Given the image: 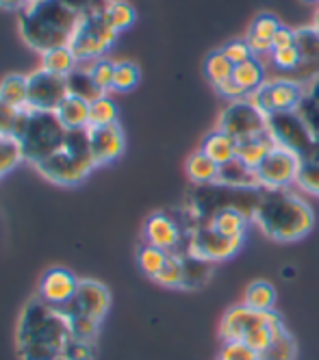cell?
Listing matches in <instances>:
<instances>
[{
    "label": "cell",
    "mask_w": 319,
    "mask_h": 360,
    "mask_svg": "<svg viewBox=\"0 0 319 360\" xmlns=\"http://www.w3.org/2000/svg\"><path fill=\"white\" fill-rule=\"evenodd\" d=\"M265 85H268V94H270L274 113L298 111L300 102L306 94V89L298 81L287 79V76H280V79H274V81H265Z\"/></svg>",
    "instance_id": "ac0fdd59"
},
{
    "label": "cell",
    "mask_w": 319,
    "mask_h": 360,
    "mask_svg": "<svg viewBox=\"0 0 319 360\" xmlns=\"http://www.w3.org/2000/svg\"><path fill=\"white\" fill-rule=\"evenodd\" d=\"M63 3H65L70 9H74L78 15H81V13L89 11V9H96V7L106 5V0H63Z\"/></svg>",
    "instance_id": "681fc988"
},
{
    "label": "cell",
    "mask_w": 319,
    "mask_h": 360,
    "mask_svg": "<svg viewBox=\"0 0 319 360\" xmlns=\"http://www.w3.org/2000/svg\"><path fill=\"white\" fill-rule=\"evenodd\" d=\"M168 256H170V252H165L161 248H154L150 243H142L137 250V265L150 280H154L158 276V271L163 269Z\"/></svg>",
    "instance_id": "1f68e13d"
},
{
    "label": "cell",
    "mask_w": 319,
    "mask_h": 360,
    "mask_svg": "<svg viewBox=\"0 0 319 360\" xmlns=\"http://www.w3.org/2000/svg\"><path fill=\"white\" fill-rule=\"evenodd\" d=\"M313 27L319 31V5H317V11H315V22H313Z\"/></svg>",
    "instance_id": "db71d44e"
},
{
    "label": "cell",
    "mask_w": 319,
    "mask_h": 360,
    "mask_svg": "<svg viewBox=\"0 0 319 360\" xmlns=\"http://www.w3.org/2000/svg\"><path fill=\"white\" fill-rule=\"evenodd\" d=\"M22 150L18 141L9 135H0V180L11 174L22 163Z\"/></svg>",
    "instance_id": "ab89813d"
},
{
    "label": "cell",
    "mask_w": 319,
    "mask_h": 360,
    "mask_svg": "<svg viewBox=\"0 0 319 360\" xmlns=\"http://www.w3.org/2000/svg\"><path fill=\"white\" fill-rule=\"evenodd\" d=\"M68 137L65 126L59 122L55 113L31 111L24 109L18 126L13 131V139L22 150V159L29 165H39L42 161L50 159Z\"/></svg>",
    "instance_id": "277c9868"
},
{
    "label": "cell",
    "mask_w": 319,
    "mask_h": 360,
    "mask_svg": "<svg viewBox=\"0 0 319 360\" xmlns=\"http://www.w3.org/2000/svg\"><path fill=\"white\" fill-rule=\"evenodd\" d=\"M268 133L276 146H282L291 152L300 154L302 159L311 157L317 146L308 131V126L304 124L298 111L272 113L268 117Z\"/></svg>",
    "instance_id": "30bf717a"
},
{
    "label": "cell",
    "mask_w": 319,
    "mask_h": 360,
    "mask_svg": "<svg viewBox=\"0 0 319 360\" xmlns=\"http://www.w3.org/2000/svg\"><path fill=\"white\" fill-rule=\"evenodd\" d=\"M184 172H187V178L194 185L206 187V185H218L220 178V165L213 163L204 152H194L192 157L184 163Z\"/></svg>",
    "instance_id": "cb8c5ba5"
},
{
    "label": "cell",
    "mask_w": 319,
    "mask_h": 360,
    "mask_svg": "<svg viewBox=\"0 0 319 360\" xmlns=\"http://www.w3.org/2000/svg\"><path fill=\"white\" fill-rule=\"evenodd\" d=\"M304 89H306V96H308L311 100H315L317 105H319V79H315L313 83H308Z\"/></svg>",
    "instance_id": "816d5d0a"
},
{
    "label": "cell",
    "mask_w": 319,
    "mask_h": 360,
    "mask_svg": "<svg viewBox=\"0 0 319 360\" xmlns=\"http://www.w3.org/2000/svg\"><path fill=\"white\" fill-rule=\"evenodd\" d=\"M311 157L319 161V146H315V150H313V154H311Z\"/></svg>",
    "instance_id": "11a10c76"
},
{
    "label": "cell",
    "mask_w": 319,
    "mask_h": 360,
    "mask_svg": "<svg viewBox=\"0 0 319 360\" xmlns=\"http://www.w3.org/2000/svg\"><path fill=\"white\" fill-rule=\"evenodd\" d=\"M65 81H68V91H70L72 96H78V98H83V100H87V102H94V100H98L100 96H104V94L96 87V83H94V79H92V74H89V65H87V63H78V65L65 76Z\"/></svg>",
    "instance_id": "d4e9b609"
},
{
    "label": "cell",
    "mask_w": 319,
    "mask_h": 360,
    "mask_svg": "<svg viewBox=\"0 0 319 360\" xmlns=\"http://www.w3.org/2000/svg\"><path fill=\"white\" fill-rule=\"evenodd\" d=\"M222 53L228 57V61H230L232 65L246 63V61H250V59L254 57L252 48H250V44H248L246 39H232V41H228V44L222 48Z\"/></svg>",
    "instance_id": "ee69618b"
},
{
    "label": "cell",
    "mask_w": 319,
    "mask_h": 360,
    "mask_svg": "<svg viewBox=\"0 0 319 360\" xmlns=\"http://www.w3.org/2000/svg\"><path fill=\"white\" fill-rule=\"evenodd\" d=\"M26 3H29V0H0V9L11 11V13H20L26 7Z\"/></svg>",
    "instance_id": "f907efd6"
},
{
    "label": "cell",
    "mask_w": 319,
    "mask_h": 360,
    "mask_svg": "<svg viewBox=\"0 0 319 360\" xmlns=\"http://www.w3.org/2000/svg\"><path fill=\"white\" fill-rule=\"evenodd\" d=\"M304 3H317L319 5V0H304Z\"/></svg>",
    "instance_id": "9f6ffc18"
},
{
    "label": "cell",
    "mask_w": 319,
    "mask_h": 360,
    "mask_svg": "<svg viewBox=\"0 0 319 360\" xmlns=\"http://www.w3.org/2000/svg\"><path fill=\"white\" fill-rule=\"evenodd\" d=\"M296 354H298V347H296L294 337L282 328L276 334L272 345L261 354V360H296Z\"/></svg>",
    "instance_id": "d590c367"
},
{
    "label": "cell",
    "mask_w": 319,
    "mask_h": 360,
    "mask_svg": "<svg viewBox=\"0 0 319 360\" xmlns=\"http://www.w3.org/2000/svg\"><path fill=\"white\" fill-rule=\"evenodd\" d=\"M55 115L65 126V131H87L89 128V102L70 94L59 105Z\"/></svg>",
    "instance_id": "ffe728a7"
},
{
    "label": "cell",
    "mask_w": 319,
    "mask_h": 360,
    "mask_svg": "<svg viewBox=\"0 0 319 360\" xmlns=\"http://www.w3.org/2000/svg\"><path fill=\"white\" fill-rule=\"evenodd\" d=\"M274 139L268 135H261L254 139H246V141H237V161H242L246 167H250L252 172H256L261 167V163L268 159V154L274 148Z\"/></svg>",
    "instance_id": "603a6c76"
},
{
    "label": "cell",
    "mask_w": 319,
    "mask_h": 360,
    "mask_svg": "<svg viewBox=\"0 0 319 360\" xmlns=\"http://www.w3.org/2000/svg\"><path fill=\"white\" fill-rule=\"evenodd\" d=\"M20 115H22L20 109H13L11 105H7L5 100H0V131H3L5 135L13 137V131L18 126Z\"/></svg>",
    "instance_id": "bcb514c9"
},
{
    "label": "cell",
    "mask_w": 319,
    "mask_h": 360,
    "mask_svg": "<svg viewBox=\"0 0 319 360\" xmlns=\"http://www.w3.org/2000/svg\"><path fill=\"white\" fill-rule=\"evenodd\" d=\"M0 100H5L13 109L24 111L26 100H29V81H26V74H7L0 81Z\"/></svg>",
    "instance_id": "484cf974"
},
{
    "label": "cell",
    "mask_w": 319,
    "mask_h": 360,
    "mask_svg": "<svg viewBox=\"0 0 319 360\" xmlns=\"http://www.w3.org/2000/svg\"><path fill=\"white\" fill-rule=\"evenodd\" d=\"M104 15H106V20H109V24H111V29L118 35L122 31L130 29L132 24H135V20H137V11L128 3V0H111V3H106Z\"/></svg>",
    "instance_id": "4dcf8cb0"
},
{
    "label": "cell",
    "mask_w": 319,
    "mask_h": 360,
    "mask_svg": "<svg viewBox=\"0 0 319 360\" xmlns=\"http://www.w3.org/2000/svg\"><path fill=\"white\" fill-rule=\"evenodd\" d=\"M182 267H184V282H182L184 291L204 287L208 278L213 276V263L196 259L192 254H182Z\"/></svg>",
    "instance_id": "f1b7e54d"
},
{
    "label": "cell",
    "mask_w": 319,
    "mask_h": 360,
    "mask_svg": "<svg viewBox=\"0 0 319 360\" xmlns=\"http://www.w3.org/2000/svg\"><path fill=\"white\" fill-rule=\"evenodd\" d=\"M98 354L96 341H83V339H74L70 337L65 349H63V360H94Z\"/></svg>",
    "instance_id": "7bdbcfd3"
},
{
    "label": "cell",
    "mask_w": 319,
    "mask_h": 360,
    "mask_svg": "<svg viewBox=\"0 0 319 360\" xmlns=\"http://www.w3.org/2000/svg\"><path fill=\"white\" fill-rule=\"evenodd\" d=\"M300 165H302L300 154L291 152L282 146H274L272 152L268 154V159L256 169L258 187L265 191L289 189L291 185H296Z\"/></svg>",
    "instance_id": "8fae6325"
},
{
    "label": "cell",
    "mask_w": 319,
    "mask_h": 360,
    "mask_svg": "<svg viewBox=\"0 0 319 360\" xmlns=\"http://www.w3.org/2000/svg\"><path fill=\"white\" fill-rule=\"evenodd\" d=\"M200 152H204L213 163H218L222 167V165L237 159V141L215 128V131L204 137V141L200 146Z\"/></svg>",
    "instance_id": "7402d4cb"
},
{
    "label": "cell",
    "mask_w": 319,
    "mask_h": 360,
    "mask_svg": "<svg viewBox=\"0 0 319 360\" xmlns=\"http://www.w3.org/2000/svg\"><path fill=\"white\" fill-rule=\"evenodd\" d=\"M70 337V323L61 308L48 306L35 295L24 304L15 323V356L18 360H61Z\"/></svg>",
    "instance_id": "6da1fadb"
},
{
    "label": "cell",
    "mask_w": 319,
    "mask_h": 360,
    "mask_svg": "<svg viewBox=\"0 0 319 360\" xmlns=\"http://www.w3.org/2000/svg\"><path fill=\"white\" fill-rule=\"evenodd\" d=\"M154 282H156V285H161L163 289H182V282H184L182 254L170 252L163 269L158 271V276L154 278Z\"/></svg>",
    "instance_id": "e575fe53"
},
{
    "label": "cell",
    "mask_w": 319,
    "mask_h": 360,
    "mask_svg": "<svg viewBox=\"0 0 319 360\" xmlns=\"http://www.w3.org/2000/svg\"><path fill=\"white\" fill-rule=\"evenodd\" d=\"M218 131L226 133L234 141L254 139L268 135V115H263L248 98L228 102V107L220 113Z\"/></svg>",
    "instance_id": "ba28073f"
},
{
    "label": "cell",
    "mask_w": 319,
    "mask_h": 360,
    "mask_svg": "<svg viewBox=\"0 0 319 360\" xmlns=\"http://www.w3.org/2000/svg\"><path fill=\"white\" fill-rule=\"evenodd\" d=\"M78 280L81 278H76L65 267H50L48 271H44L37 285V297L46 302L48 306L63 308L74 297L78 289Z\"/></svg>",
    "instance_id": "9a60e30c"
},
{
    "label": "cell",
    "mask_w": 319,
    "mask_h": 360,
    "mask_svg": "<svg viewBox=\"0 0 319 360\" xmlns=\"http://www.w3.org/2000/svg\"><path fill=\"white\" fill-rule=\"evenodd\" d=\"M29 3H33V0H29Z\"/></svg>",
    "instance_id": "91938a15"
},
{
    "label": "cell",
    "mask_w": 319,
    "mask_h": 360,
    "mask_svg": "<svg viewBox=\"0 0 319 360\" xmlns=\"http://www.w3.org/2000/svg\"><path fill=\"white\" fill-rule=\"evenodd\" d=\"M118 122V107L111 96H100L89 102V126H106Z\"/></svg>",
    "instance_id": "f35d334b"
},
{
    "label": "cell",
    "mask_w": 319,
    "mask_h": 360,
    "mask_svg": "<svg viewBox=\"0 0 319 360\" xmlns=\"http://www.w3.org/2000/svg\"><path fill=\"white\" fill-rule=\"evenodd\" d=\"M85 133L96 167H106L115 163L126 150V137L120 122L106 126H89Z\"/></svg>",
    "instance_id": "5bb4252c"
},
{
    "label": "cell",
    "mask_w": 319,
    "mask_h": 360,
    "mask_svg": "<svg viewBox=\"0 0 319 360\" xmlns=\"http://www.w3.org/2000/svg\"><path fill=\"white\" fill-rule=\"evenodd\" d=\"M208 226L224 237H246L248 213L237 207L220 209L208 217Z\"/></svg>",
    "instance_id": "44dd1931"
},
{
    "label": "cell",
    "mask_w": 319,
    "mask_h": 360,
    "mask_svg": "<svg viewBox=\"0 0 319 360\" xmlns=\"http://www.w3.org/2000/svg\"><path fill=\"white\" fill-rule=\"evenodd\" d=\"M218 185L226 187V189H237V191H256V189H261L258 180H256V172H252L250 167H246L242 161H237V159L220 167Z\"/></svg>",
    "instance_id": "d6986e66"
},
{
    "label": "cell",
    "mask_w": 319,
    "mask_h": 360,
    "mask_svg": "<svg viewBox=\"0 0 319 360\" xmlns=\"http://www.w3.org/2000/svg\"><path fill=\"white\" fill-rule=\"evenodd\" d=\"M0 135H5V133H3V131H0Z\"/></svg>",
    "instance_id": "6f0895ef"
},
{
    "label": "cell",
    "mask_w": 319,
    "mask_h": 360,
    "mask_svg": "<svg viewBox=\"0 0 319 360\" xmlns=\"http://www.w3.org/2000/svg\"><path fill=\"white\" fill-rule=\"evenodd\" d=\"M270 61L272 65L282 74V76H291L298 65H300V53L296 46H289V48H280V50H272L270 53Z\"/></svg>",
    "instance_id": "b9f144b4"
},
{
    "label": "cell",
    "mask_w": 319,
    "mask_h": 360,
    "mask_svg": "<svg viewBox=\"0 0 319 360\" xmlns=\"http://www.w3.org/2000/svg\"><path fill=\"white\" fill-rule=\"evenodd\" d=\"M182 241V230L174 217L168 213H152L144 224V243L161 248L165 252H176Z\"/></svg>",
    "instance_id": "e0dca14e"
},
{
    "label": "cell",
    "mask_w": 319,
    "mask_h": 360,
    "mask_svg": "<svg viewBox=\"0 0 319 360\" xmlns=\"http://www.w3.org/2000/svg\"><path fill=\"white\" fill-rule=\"evenodd\" d=\"M104 7L106 5L89 9L78 18L76 31L70 41V50L78 63H92L96 59H102L118 39V33L111 29L109 20L104 15Z\"/></svg>",
    "instance_id": "52a82bcc"
},
{
    "label": "cell",
    "mask_w": 319,
    "mask_h": 360,
    "mask_svg": "<svg viewBox=\"0 0 319 360\" xmlns=\"http://www.w3.org/2000/svg\"><path fill=\"white\" fill-rule=\"evenodd\" d=\"M106 3H111V0H106Z\"/></svg>",
    "instance_id": "680465c9"
},
{
    "label": "cell",
    "mask_w": 319,
    "mask_h": 360,
    "mask_svg": "<svg viewBox=\"0 0 319 360\" xmlns=\"http://www.w3.org/2000/svg\"><path fill=\"white\" fill-rule=\"evenodd\" d=\"M296 185L302 191L319 198V161L317 159H313V157L302 159V165H300V172H298Z\"/></svg>",
    "instance_id": "60d3db41"
},
{
    "label": "cell",
    "mask_w": 319,
    "mask_h": 360,
    "mask_svg": "<svg viewBox=\"0 0 319 360\" xmlns=\"http://www.w3.org/2000/svg\"><path fill=\"white\" fill-rule=\"evenodd\" d=\"M89 65V74L96 83V87L104 94L109 96L113 94V72H115V61H111L109 57H102V59H96Z\"/></svg>",
    "instance_id": "74e56055"
},
{
    "label": "cell",
    "mask_w": 319,
    "mask_h": 360,
    "mask_svg": "<svg viewBox=\"0 0 319 360\" xmlns=\"http://www.w3.org/2000/svg\"><path fill=\"white\" fill-rule=\"evenodd\" d=\"M250 217L265 237L280 243L304 239L315 226V213L311 204L289 189H261Z\"/></svg>",
    "instance_id": "7a4b0ae2"
},
{
    "label": "cell",
    "mask_w": 319,
    "mask_h": 360,
    "mask_svg": "<svg viewBox=\"0 0 319 360\" xmlns=\"http://www.w3.org/2000/svg\"><path fill=\"white\" fill-rule=\"evenodd\" d=\"M289 46H296V29L284 27L282 24L272 39V50H280V48H289Z\"/></svg>",
    "instance_id": "7dc6e473"
},
{
    "label": "cell",
    "mask_w": 319,
    "mask_h": 360,
    "mask_svg": "<svg viewBox=\"0 0 319 360\" xmlns=\"http://www.w3.org/2000/svg\"><path fill=\"white\" fill-rule=\"evenodd\" d=\"M76 65H78V61H76L74 53L70 50V46L48 50V53L42 55V68L48 70V72H52V74L68 76Z\"/></svg>",
    "instance_id": "d6a6232c"
},
{
    "label": "cell",
    "mask_w": 319,
    "mask_h": 360,
    "mask_svg": "<svg viewBox=\"0 0 319 360\" xmlns=\"http://www.w3.org/2000/svg\"><path fill=\"white\" fill-rule=\"evenodd\" d=\"M280 27H282V24L274 13H258L250 24L246 39H258V41L272 44V39H274V35L278 33Z\"/></svg>",
    "instance_id": "8d00e7d4"
},
{
    "label": "cell",
    "mask_w": 319,
    "mask_h": 360,
    "mask_svg": "<svg viewBox=\"0 0 319 360\" xmlns=\"http://www.w3.org/2000/svg\"><path fill=\"white\" fill-rule=\"evenodd\" d=\"M242 248H244V237H224L215 233L208 224H204L189 235L184 254H192L206 263H220L232 259Z\"/></svg>",
    "instance_id": "4fadbf2b"
},
{
    "label": "cell",
    "mask_w": 319,
    "mask_h": 360,
    "mask_svg": "<svg viewBox=\"0 0 319 360\" xmlns=\"http://www.w3.org/2000/svg\"><path fill=\"white\" fill-rule=\"evenodd\" d=\"M244 304L261 313H270L276 308V289L268 280H254L246 289Z\"/></svg>",
    "instance_id": "83f0119b"
},
{
    "label": "cell",
    "mask_w": 319,
    "mask_h": 360,
    "mask_svg": "<svg viewBox=\"0 0 319 360\" xmlns=\"http://www.w3.org/2000/svg\"><path fill=\"white\" fill-rule=\"evenodd\" d=\"M111 308V291L100 280L94 278H81L78 289L70 304H65L61 311L65 317H83L96 323H102L104 317L109 315Z\"/></svg>",
    "instance_id": "9c48e42d"
},
{
    "label": "cell",
    "mask_w": 319,
    "mask_h": 360,
    "mask_svg": "<svg viewBox=\"0 0 319 360\" xmlns=\"http://www.w3.org/2000/svg\"><path fill=\"white\" fill-rule=\"evenodd\" d=\"M78 15L63 0H33L18 13V33L35 53L70 46Z\"/></svg>",
    "instance_id": "3957f363"
},
{
    "label": "cell",
    "mask_w": 319,
    "mask_h": 360,
    "mask_svg": "<svg viewBox=\"0 0 319 360\" xmlns=\"http://www.w3.org/2000/svg\"><path fill=\"white\" fill-rule=\"evenodd\" d=\"M232 81L242 87L248 96L265 83V65L258 57H252L246 63H239L232 70Z\"/></svg>",
    "instance_id": "4316f807"
},
{
    "label": "cell",
    "mask_w": 319,
    "mask_h": 360,
    "mask_svg": "<svg viewBox=\"0 0 319 360\" xmlns=\"http://www.w3.org/2000/svg\"><path fill=\"white\" fill-rule=\"evenodd\" d=\"M215 91L224 98V100H228V102H237V100H244V98H248V94L239 87L232 79L230 81H226V83H222L220 87H215Z\"/></svg>",
    "instance_id": "c3c4849f"
},
{
    "label": "cell",
    "mask_w": 319,
    "mask_h": 360,
    "mask_svg": "<svg viewBox=\"0 0 319 360\" xmlns=\"http://www.w3.org/2000/svg\"><path fill=\"white\" fill-rule=\"evenodd\" d=\"M26 81H29L26 109H31V111L55 113L61 102L70 96L65 76L52 74L44 68H37L35 72L26 74Z\"/></svg>",
    "instance_id": "7c38bea8"
},
{
    "label": "cell",
    "mask_w": 319,
    "mask_h": 360,
    "mask_svg": "<svg viewBox=\"0 0 319 360\" xmlns=\"http://www.w3.org/2000/svg\"><path fill=\"white\" fill-rule=\"evenodd\" d=\"M218 360H261V354L244 343H224Z\"/></svg>",
    "instance_id": "f6af8a7d"
},
{
    "label": "cell",
    "mask_w": 319,
    "mask_h": 360,
    "mask_svg": "<svg viewBox=\"0 0 319 360\" xmlns=\"http://www.w3.org/2000/svg\"><path fill=\"white\" fill-rule=\"evenodd\" d=\"M282 274H284V278H287V280L294 278V269H291V267H284V271H282Z\"/></svg>",
    "instance_id": "f5cc1de1"
},
{
    "label": "cell",
    "mask_w": 319,
    "mask_h": 360,
    "mask_svg": "<svg viewBox=\"0 0 319 360\" xmlns=\"http://www.w3.org/2000/svg\"><path fill=\"white\" fill-rule=\"evenodd\" d=\"M98 169L89 150L85 131H68L63 146L52 154L50 159L35 165L42 178L57 187H78Z\"/></svg>",
    "instance_id": "5b68a950"
},
{
    "label": "cell",
    "mask_w": 319,
    "mask_h": 360,
    "mask_svg": "<svg viewBox=\"0 0 319 360\" xmlns=\"http://www.w3.org/2000/svg\"><path fill=\"white\" fill-rule=\"evenodd\" d=\"M142 72L135 61L120 59L115 61V72H113V94H126L132 91L139 85Z\"/></svg>",
    "instance_id": "836d02e7"
},
{
    "label": "cell",
    "mask_w": 319,
    "mask_h": 360,
    "mask_svg": "<svg viewBox=\"0 0 319 360\" xmlns=\"http://www.w3.org/2000/svg\"><path fill=\"white\" fill-rule=\"evenodd\" d=\"M232 70H234V65L228 61V57L222 53V50H213L204 61V76H206V81L213 85V89L220 87L226 81H230Z\"/></svg>",
    "instance_id": "f546056e"
},
{
    "label": "cell",
    "mask_w": 319,
    "mask_h": 360,
    "mask_svg": "<svg viewBox=\"0 0 319 360\" xmlns=\"http://www.w3.org/2000/svg\"><path fill=\"white\" fill-rule=\"evenodd\" d=\"M282 328V319L276 311L261 313L246 304H239L222 317L220 337L224 343H244L250 349L263 354Z\"/></svg>",
    "instance_id": "8992f818"
},
{
    "label": "cell",
    "mask_w": 319,
    "mask_h": 360,
    "mask_svg": "<svg viewBox=\"0 0 319 360\" xmlns=\"http://www.w3.org/2000/svg\"><path fill=\"white\" fill-rule=\"evenodd\" d=\"M296 48L300 53L298 70L287 79L298 81L302 87L319 79V31L315 27H304L296 31Z\"/></svg>",
    "instance_id": "2e32d148"
}]
</instances>
